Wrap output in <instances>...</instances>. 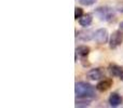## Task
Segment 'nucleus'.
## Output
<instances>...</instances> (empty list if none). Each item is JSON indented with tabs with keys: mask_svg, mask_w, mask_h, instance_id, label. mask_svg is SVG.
<instances>
[{
	"mask_svg": "<svg viewBox=\"0 0 123 108\" xmlns=\"http://www.w3.org/2000/svg\"><path fill=\"white\" fill-rule=\"evenodd\" d=\"M96 89V88H95ZM95 89L92 84L87 82H80L76 83V88H74V93H76L77 98H86V100H93L96 97Z\"/></svg>",
	"mask_w": 123,
	"mask_h": 108,
	"instance_id": "1",
	"label": "nucleus"
},
{
	"mask_svg": "<svg viewBox=\"0 0 123 108\" xmlns=\"http://www.w3.org/2000/svg\"><path fill=\"white\" fill-rule=\"evenodd\" d=\"M95 15L100 19V21H107L111 22L116 19V15L113 11L108 6H99L95 10Z\"/></svg>",
	"mask_w": 123,
	"mask_h": 108,
	"instance_id": "2",
	"label": "nucleus"
},
{
	"mask_svg": "<svg viewBox=\"0 0 123 108\" xmlns=\"http://www.w3.org/2000/svg\"><path fill=\"white\" fill-rule=\"evenodd\" d=\"M123 42V32L121 29L116 30L112 32L110 39H109V47L110 49H117L119 45H121Z\"/></svg>",
	"mask_w": 123,
	"mask_h": 108,
	"instance_id": "3",
	"label": "nucleus"
},
{
	"mask_svg": "<svg viewBox=\"0 0 123 108\" xmlns=\"http://www.w3.org/2000/svg\"><path fill=\"white\" fill-rule=\"evenodd\" d=\"M108 39H109V34L106 28H99L94 34V40L98 44H105V43H107L108 42Z\"/></svg>",
	"mask_w": 123,
	"mask_h": 108,
	"instance_id": "4",
	"label": "nucleus"
},
{
	"mask_svg": "<svg viewBox=\"0 0 123 108\" xmlns=\"http://www.w3.org/2000/svg\"><path fill=\"white\" fill-rule=\"evenodd\" d=\"M86 77L90 80H100L105 77V71L103 68H94L86 72Z\"/></svg>",
	"mask_w": 123,
	"mask_h": 108,
	"instance_id": "5",
	"label": "nucleus"
},
{
	"mask_svg": "<svg viewBox=\"0 0 123 108\" xmlns=\"http://www.w3.org/2000/svg\"><path fill=\"white\" fill-rule=\"evenodd\" d=\"M112 79L108 78V79H103V80H100L99 82L96 84V90L99 92H106L107 90H109L111 87H112Z\"/></svg>",
	"mask_w": 123,
	"mask_h": 108,
	"instance_id": "6",
	"label": "nucleus"
},
{
	"mask_svg": "<svg viewBox=\"0 0 123 108\" xmlns=\"http://www.w3.org/2000/svg\"><path fill=\"white\" fill-rule=\"evenodd\" d=\"M77 38L80 39L82 41H90L92 39H94V34L95 32L91 29H86V30H80V32H77Z\"/></svg>",
	"mask_w": 123,
	"mask_h": 108,
	"instance_id": "7",
	"label": "nucleus"
},
{
	"mask_svg": "<svg viewBox=\"0 0 123 108\" xmlns=\"http://www.w3.org/2000/svg\"><path fill=\"white\" fill-rule=\"evenodd\" d=\"M122 97L118 93H111L108 98V103L111 107H118L122 104Z\"/></svg>",
	"mask_w": 123,
	"mask_h": 108,
	"instance_id": "8",
	"label": "nucleus"
},
{
	"mask_svg": "<svg viewBox=\"0 0 123 108\" xmlns=\"http://www.w3.org/2000/svg\"><path fill=\"white\" fill-rule=\"evenodd\" d=\"M92 22H93V16H92V14H90V13L83 14L82 16L79 19V24L84 28L89 27V26L92 24Z\"/></svg>",
	"mask_w": 123,
	"mask_h": 108,
	"instance_id": "9",
	"label": "nucleus"
},
{
	"mask_svg": "<svg viewBox=\"0 0 123 108\" xmlns=\"http://www.w3.org/2000/svg\"><path fill=\"white\" fill-rule=\"evenodd\" d=\"M108 71L110 72L111 76L113 77H120L121 74L123 72V68L120 67L117 64H109L108 66Z\"/></svg>",
	"mask_w": 123,
	"mask_h": 108,
	"instance_id": "10",
	"label": "nucleus"
},
{
	"mask_svg": "<svg viewBox=\"0 0 123 108\" xmlns=\"http://www.w3.org/2000/svg\"><path fill=\"white\" fill-rule=\"evenodd\" d=\"M91 52V49H90L87 45H79V47L76 48V54L80 55L81 57H85L90 54Z\"/></svg>",
	"mask_w": 123,
	"mask_h": 108,
	"instance_id": "11",
	"label": "nucleus"
},
{
	"mask_svg": "<svg viewBox=\"0 0 123 108\" xmlns=\"http://www.w3.org/2000/svg\"><path fill=\"white\" fill-rule=\"evenodd\" d=\"M90 101L91 100H86V98H79L76 102V107H89L90 106Z\"/></svg>",
	"mask_w": 123,
	"mask_h": 108,
	"instance_id": "12",
	"label": "nucleus"
},
{
	"mask_svg": "<svg viewBox=\"0 0 123 108\" xmlns=\"http://www.w3.org/2000/svg\"><path fill=\"white\" fill-rule=\"evenodd\" d=\"M83 15V9L82 8H79V6H77L76 9H74V19H79L81 16Z\"/></svg>",
	"mask_w": 123,
	"mask_h": 108,
	"instance_id": "13",
	"label": "nucleus"
},
{
	"mask_svg": "<svg viewBox=\"0 0 123 108\" xmlns=\"http://www.w3.org/2000/svg\"><path fill=\"white\" fill-rule=\"evenodd\" d=\"M80 1V3L82 4V6H92V4H94L97 0H79Z\"/></svg>",
	"mask_w": 123,
	"mask_h": 108,
	"instance_id": "14",
	"label": "nucleus"
},
{
	"mask_svg": "<svg viewBox=\"0 0 123 108\" xmlns=\"http://www.w3.org/2000/svg\"><path fill=\"white\" fill-rule=\"evenodd\" d=\"M116 9H117L118 12L123 13V2H121V3H118L117 6H116Z\"/></svg>",
	"mask_w": 123,
	"mask_h": 108,
	"instance_id": "15",
	"label": "nucleus"
},
{
	"mask_svg": "<svg viewBox=\"0 0 123 108\" xmlns=\"http://www.w3.org/2000/svg\"><path fill=\"white\" fill-rule=\"evenodd\" d=\"M120 29H121L122 32H123V22H121V23H120Z\"/></svg>",
	"mask_w": 123,
	"mask_h": 108,
	"instance_id": "16",
	"label": "nucleus"
},
{
	"mask_svg": "<svg viewBox=\"0 0 123 108\" xmlns=\"http://www.w3.org/2000/svg\"><path fill=\"white\" fill-rule=\"evenodd\" d=\"M119 78H120V80H121V81H123V72H122V74H121V76H120V77H119Z\"/></svg>",
	"mask_w": 123,
	"mask_h": 108,
	"instance_id": "17",
	"label": "nucleus"
}]
</instances>
